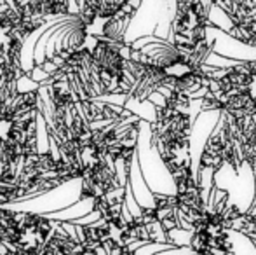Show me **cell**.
Listing matches in <instances>:
<instances>
[{
    "label": "cell",
    "mask_w": 256,
    "mask_h": 255,
    "mask_svg": "<svg viewBox=\"0 0 256 255\" xmlns=\"http://www.w3.org/2000/svg\"><path fill=\"white\" fill-rule=\"evenodd\" d=\"M216 41L199 51L182 49L171 39L146 35L132 42L131 63L136 86L128 102L145 103L164 89H182L199 98L212 81L214 67L209 58L214 55Z\"/></svg>",
    "instance_id": "cell-1"
},
{
    "label": "cell",
    "mask_w": 256,
    "mask_h": 255,
    "mask_svg": "<svg viewBox=\"0 0 256 255\" xmlns=\"http://www.w3.org/2000/svg\"><path fill=\"white\" fill-rule=\"evenodd\" d=\"M21 77L0 72V177H18L38 150L42 86L20 89Z\"/></svg>",
    "instance_id": "cell-2"
},
{
    "label": "cell",
    "mask_w": 256,
    "mask_h": 255,
    "mask_svg": "<svg viewBox=\"0 0 256 255\" xmlns=\"http://www.w3.org/2000/svg\"><path fill=\"white\" fill-rule=\"evenodd\" d=\"M162 103L154 105L150 121V147L169 177L186 164H192L194 96L182 89H164Z\"/></svg>",
    "instance_id": "cell-3"
},
{
    "label": "cell",
    "mask_w": 256,
    "mask_h": 255,
    "mask_svg": "<svg viewBox=\"0 0 256 255\" xmlns=\"http://www.w3.org/2000/svg\"><path fill=\"white\" fill-rule=\"evenodd\" d=\"M208 112L256 119V58L214 67L211 84L199 102V114Z\"/></svg>",
    "instance_id": "cell-4"
},
{
    "label": "cell",
    "mask_w": 256,
    "mask_h": 255,
    "mask_svg": "<svg viewBox=\"0 0 256 255\" xmlns=\"http://www.w3.org/2000/svg\"><path fill=\"white\" fill-rule=\"evenodd\" d=\"M46 25V21L32 20L23 13L18 0L0 7V72L32 79L23 67V51L26 41Z\"/></svg>",
    "instance_id": "cell-5"
},
{
    "label": "cell",
    "mask_w": 256,
    "mask_h": 255,
    "mask_svg": "<svg viewBox=\"0 0 256 255\" xmlns=\"http://www.w3.org/2000/svg\"><path fill=\"white\" fill-rule=\"evenodd\" d=\"M209 30H212V4L209 0H174L169 39L178 48L199 51L211 44Z\"/></svg>",
    "instance_id": "cell-6"
},
{
    "label": "cell",
    "mask_w": 256,
    "mask_h": 255,
    "mask_svg": "<svg viewBox=\"0 0 256 255\" xmlns=\"http://www.w3.org/2000/svg\"><path fill=\"white\" fill-rule=\"evenodd\" d=\"M23 13L32 20L46 21L48 16H63L70 13V0H18Z\"/></svg>",
    "instance_id": "cell-7"
},
{
    "label": "cell",
    "mask_w": 256,
    "mask_h": 255,
    "mask_svg": "<svg viewBox=\"0 0 256 255\" xmlns=\"http://www.w3.org/2000/svg\"><path fill=\"white\" fill-rule=\"evenodd\" d=\"M209 2L216 11L223 13L230 27L242 23L256 13V0H209Z\"/></svg>",
    "instance_id": "cell-8"
},
{
    "label": "cell",
    "mask_w": 256,
    "mask_h": 255,
    "mask_svg": "<svg viewBox=\"0 0 256 255\" xmlns=\"http://www.w3.org/2000/svg\"><path fill=\"white\" fill-rule=\"evenodd\" d=\"M251 171H253V177H254V187H256V164L253 168H251Z\"/></svg>",
    "instance_id": "cell-9"
}]
</instances>
